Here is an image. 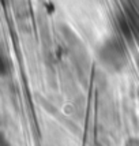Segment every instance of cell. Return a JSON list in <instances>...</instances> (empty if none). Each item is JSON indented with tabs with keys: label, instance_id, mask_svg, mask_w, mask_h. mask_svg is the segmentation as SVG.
Returning <instances> with one entry per match:
<instances>
[{
	"label": "cell",
	"instance_id": "6da1fadb",
	"mask_svg": "<svg viewBox=\"0 0 139 146\" xmlns=\"http://www.w3.org/2000/svg\"><path fill=\"white\" fill-rule=\"evenodd\" d=\"M100 55L102 62L112 68H120L126 62V53L123 49V45L116 38H112L105 42V45L101 48Z\"/></svg>",
	"mask_w": 139,
	"mask_h": 146
}]
</instances>
